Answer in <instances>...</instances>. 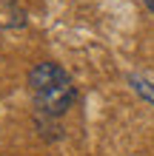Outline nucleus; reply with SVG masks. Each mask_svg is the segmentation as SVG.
<instances>
[{
	"instance_id": "nucleus-3",
	"label": "nucleus",
	"mask_w": 154,
	"mask_h": 156,
	"mask_svg": "<svg viewBox=\"0 0 154 156\" xmlns=\"http://www.w3.org/2000/svg\"><path fill=\"white\" fill-rule=\"evenodd\" d=\"M146 9H148V12L154 14V0H146Z\"/></svg>"
},
{
	"instance_id": "nucleus-1",
	"label": "nucleus",
	"mask_w": 154,
	"mask_h": 156,
	"mask_svg": "<svg viewBox=\"0 0 154 156\" xmlns=\"http://www.w3.org/2000/svg\"><path fill=\"white\" fill-rule=\"evenodd\" d=\"M29 91H32L37 111L46 116L66 114L71 108V102L77 99L74 82L57 62H37L29 71Z\"/></svg>"
},
{
	"instance_id": "nucleus-2",
	"label": "nucleus",
	"mask_w": 154,
	"mask_h": 156,
	"mask_svg": "<svg viewBox=\"0 0 154 156\" xmlns=\"http://www.w3.org/2000/svg\"><path fill=\"white\" fill-rule=\"evenodd\" d=\"M129 82H131V88L137 91V94L143 97V99H148V102L154 105V85L146 80V77H137V74H131L129 77Z\"/></svg>"
}]
</instances>
